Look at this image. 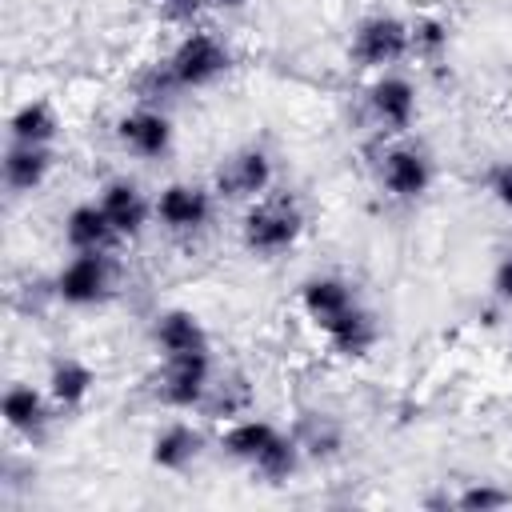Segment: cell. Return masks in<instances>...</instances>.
<instances>
[{"instance_id":"obj_1","label":"cell","mask_w":512,"mask_h":512,"mask_svg":"<svg viewBox=\"0 0 512 512\" xmlns=\"http://www.w3.org/2000/svg\"><path fill=\"white\" fill-rule=\"evenodd\" d=\"M304 232V212L292 196H260L240 216V244L252 256H280L288 252Z\"/></svg>"},{"instance_id":"obj_2","label":"cell","mask_w":512,"mask_h":512,"mask_svg":"<svg viewBox=\"0 0 512 512\" xmlns=\"http://www.w3.org/2000/svg\"><path fill=\"white\" fill-rule=\"evenodd\" d=\"M232 68V52H228V44L216 36V32H208V28H192V32H184L180 40H176V48L168 52V60H164V80L172 84V88H208V84H216L224 72Z\"/></svg>"},{"instance_id":"obj_3","label":"cell","mask_w":512,"mask_h":512,"mask_svg":"<svg viewBox=\"0 0 512 512\" xmlns=\"http://www.w3.org/2000/svg\"><path fill=\"white\" fill-rule=\"evenodd\" d=\"M348 52L368 72H392L404 56H412V24L392 12H372L352 28Z\"/></svg>"},{"instance_id":"obj_4","label":"cell","mask_w":512,"mask_h":512,"mask_svg":"<svg viewBox=\"0 0 512 512\" xmlns=\"http://www.w3.org/2000/svg\"><path fill=\"white\" fill-rule=\"evenodd\" d=\"M212 384H216L212 348L184 352V356H164L160 376H156V400L172 412H196V408H204Z\"/></svg>"},{"instance_id":"obj_5","label":"cell","mask_w":512,"mask_h":512,"mask_svg":"<svg viewBox=\"0 0 512 512\" xmlns=\"http://www.w3.org/2000/svg\"><path fill=\"white\" fill-rule=\"evenodd\" d=\"M52 288L68 308L104 304L108 292H112V260H108V252H72L60 264Z\"/></svg>"},{"instance_id":"obj_6","label":"cell","mask_w":512,"mask_h":512,"mask_svg":"<svg viewBox=\"0 0 512 512\" xmlns=\"http://www.w3.org/2000/svg\"><path fill=\"white\" fill-rule=\"evenodd\" d=\"M152 216L164 232L172 236H192L212 220V192L188 180H172L156 192L152 200Z\"/></svg>"},{"instance_id":"obj_7","label":"cell","mask_w":512,"mask_h":512,"mask_svg":"<svg viewBox=\"0 0 512 512\" xmlns=\"http://www.w3.org/2000/svg\"><path fill=\"white\" fill-rule=\"evenodd\" d=\"M364 108L380 132H408L416 120V84L404 72H380L364 92Z\"/></svg>"},{"instance_id":"obj_8","label":"cell","mask_w":512,"mask_h":512,"mask_svg":"<svg viewBox=\"0 0 512 512\" xmlns=\"http://www.w3.org/2000/svg\"><path fill=\"white\" fill-rule=\"evenodd\" d=\"M276 180V168H272V156L264 148H240L232 152L220 168H216V192L224 200H260Z\"/></svg>"},{"instance_id":"obj_9","label":"cell","mask_w":512,"mask_h":512,"mask_svg":"<svg viewBox=\"0 0 512 512\" xmlns=\"http://www.w3.org/2000/svg\"><path fill=\"white\" fill-rule=\"evenodd\" d=\"M380 184L392 200H420L432 188V160L416 144H392L380 156Z\"/></svg>"},{"instance_id":"obj_10","label":"cell","mask_w":512,"mask_h":512,"mask_svg":"<svg viewBox=\"0 0 512 512\" xmlns=\"http://www.w3.org/2000/svg\"><path fill=\"white\" fill-rule=\"evenodd\" d=\"M96 204L104 208V216H108V224H112V232H116L120 240H136V236L144 232V224L152 220V200H148V196L140 192V184L128 180V176L104 180L100 192H96Z\"/></svg>"},{"instance_id":"obj_11","label":"cell","mask_w":512,"mask_h":512,"mask_svg":"<svg viewBox=\"0 0 512 512\" xmlns=\"http://www.w3.org/2000/svg\"><path fill=\"white\" fill-rule=\"evenodd\" d=\"M116 140L124 152H132L140 160H160L172 152L176 128L160 108H132L116 120Z\"/></svg>"},{"instance_id":"obj_12","label":"cell","mask_w":512,"mask_h":512,"mask_svg":"<svg viewBox=\"0 0 512 512\" xmlns=\"http://www.w3.org/2000/svg\"><path fill=\"white\" fill-rule=\"evenodd\" d=\"M352 304H360L356 288L344 280V276H332V272H320V276H308L300 284V308L304 316L316 324V328H328L336 316H344Z\"/></svg>"},{"instance_id":"obj_13","label":"cell","mask_w":512,"mask_h":512,"mask_svg":"<svg viewBox=\"0 0 512 512\" xmlns=\"http://www.w3.org/2000/svg\"><path fill=\"white\" fill-rule=\"evenodd\" d=\"M52 408H56V404L48 400V392H40V388H32V384H24V380L8 384V388H4V404H0L4 428L16 432V436H24V440L44 436V428H48V420H52Z\"/></svg>"},{"instance_id":"obj_14","label":"cell","mask_w":512,"mask_h":512,"mask_svg":"<svg viewBox=\"0 0 512 512\" xmlns=\"http://www.w3.org/2000/svg\"><path fill=\"white\" fill-rule=\"evenodd\" d=\"M152 344H156L160 360L164 356H184V352L212 348L204 320L196 312H188V308H164V312H156V320H152Z\"/></svg>"},{"instance_id":"obj_15","label":"cell","mask_w":512,"mask_h":512,"mask_svg":"<svg viewBox=\"0 0 512 512\" xmlns=\"http://www.w3.org/2000/svg\"><path fill=\"white\" fill-rule=\"evenodd\" d=\"M96 388V368L80 356H56L48 364V380H44V392L48 400L56 404V412H76L88 404Z\"/></svg>"},{"instance_id":"obj_16","label":"cell","mask_w":512,"mask_h":512,"mask_svg":"<svg viewBox=\"0 0 512 512\" xmlns=\"http://www.w3.org/2000/svg\"><path fill=\"white\" fill-rule=\"evenodd\" d=\"M200 452H204V436L188 420H168L148 444V460L160 472H188L200 460Z\"/></svg>"},{"instance_id":"obj_17","label":"cell","mask_w":512,"mask_h":512,"mask_svg":"<svg viewBox=\"0 0 512 512\" xmlns=\"http://www.w3.org/2000/svg\"><path fill=\"white\" fill-rule=\"evenodd\" d=\"M52 164H56L52 148L8 140V152H4V184H8V192L28 196V192L44 188V180L52 176Z\"/></svg>"},{"instance_id":"obj_18","label":"cell","mask_w":512,"mask_h":512,"mask_svg":"<svg viewBox=\"0 0 512 512\" xmlns=\"http://www.w3.org/2000/svg\"><path fill=\"white\" fill-rule=\"evenodd\" d=\"M280 424H272V420H264V416H240V420H228V428L220 432V448L232 456V460H240V464H256L276 440H280Z\"/></svg>"},{"instance_id":"obj_19","label":"cell","mask_w":512,"mask_h":512,"mask_svg":"<svg viewBox=\"0 0 512 512\" xmlns=\"http://www.w3.org/2000/svg\"><path fill=\"white\" fill-rule=\"evenodd\" d=\"M120 236L112 232L104 208L96 200H84V204H72L68 216H64V244L72 252H108Z\"/></svg>"},{"instance_id":"obj_20","label":"cell","mask_w":512,"mask_h":512,"mask_svg":"<svg viewBox=\"0 0 512 512\" xmlns=\"http://www.w3.org/2000/svg\"><path fill=\"white\" fill-rule=\"evenodd\" d=\"M324 332V340L332 344V352H340V356H348V360H360V356H368L372 348H376V340H380V328H376V316L364 308V304H352L344 316H336L328 328H320Z\"/></svg>"},{"instance_id":"obj_21","label":"cell","mask_w":512,"mask_h":512,"mask_svg":"<svg viewBox=\"0 0 512 512\" xmlns=\"http://www.w3.org/2000/svg\"><path fill=\"white\" fill-rule=\"evenodd\" d=\"M56 136H60V116H56V108L48 100L32 96V100H24V104L12 108V116H8V140L52 148Z\"/></svg>"},{"instance_id":"obj_22","label":"cell","mask_w":512,"mask_h":512,"mask_svg":"<svg viewBox=\"0 0 512 512\" xmlns=\"http://www.w3.org/2000/svg\"><path fill=\"white\" fill-rule=\"evenodd\" d=\"M248 404H252L248 384L240 376H228V380H216L212 384V392H208V400H204L200 412H208L212 420H240V416H248Z\"/></svg>"},{"instance_id":"obj_23","label":"cell","mask_w":512,"mask_h":512,"mask_svg":"<svg viewBox=\"0 0 512 512\" xmlns=\"http://www.w3.org/2000/svg\"><path fill=\"white\" fill-rule=\"evenodd\" d=\"M300 460H304V452H300V444H296V436L292 432H280V440L252 464V472L256 476H264L268 484H284L288 476H296V468H300Z\"/></svg>"},{"instance_id":"obj_24","label":"cell","mask_w":512,"mask_h":512,"mask_svg":"<svg viewBox=\"0 0 512 512\" xmlns=\"http://www.w3.org/2000/svg\"><path fill=\"white\" fill-rule=\"evenodd\" d=\"M304 456H332L340 448V428L328 416H304V424L292 432Z\"/></svg>"},{"instance_id":"obj_25","label":"cell","mask_w":512,"mask_h":512,"mask_svg":"<svg viewBox=\"0 0 512 512\" xmlns=\"http://www.w3.org/2000/svg\"><path fill=\"white\" fill-rule=\"evenodd\" d=\"M452 504L464 508V512H492V508L512 504V492L500 488V484H492V480H472V484H464V488L452 496Z\"/></svg>"},{"instance_id":"obj_26","label":"cell","mask_w":512,"mask_h":512,"mask_svg":"<svg viewBox=\"0 0 512 512\" xmlns=\"http://www.w3.org/2000/svg\"><path fill=\"white\" fill-rule=\"evenodd\" d=\"M448 48V24L440 16H420L412 24V52L416 56H440Z\"/></svg>"},{"instance_id":"obj_27","label":"cell","mask_w":512,"mask_h":512,"mask_svg":"<svg viewBox=\"0 0 512 512\" xmlns=\"http://www.w3.org/2000/svg\"><path fill=\"white\" fill-rule=\"evenodd\" d=\"M488 196L504 208V212H512V160H500V164H492L488 168Z\"/></svg>"},{"instance_id":"obj_28","label":"cell","mask_w":512,"mask_h":512,"mask_svg":"<svg viewBox=\"0 0 512 512\" xmlns=\"http://www.w3.org/2000/svg\"><path fill=\"white\" fill-rule=\"evenodd\" d=\"M204 4L208 0H152V8L160 12V20H168V24H192Z\"/></svg>"},{"instance_id":"obj_29","label":"cell","mask_w":512,"mask_h":512,"mask_svg":"<svg viewBox=\"0 0 512 512\" xmlns=\"http://www.w3.org/2000/svg\"><path fill=\"white\" fill-rule=\"evenodd\" d=\"M492 296L500 304H512V248H504L496 268H492Z\"/></svg>"},{"instance_id":"obj_30","label":"cell","mask_w":512,"mask_h":512,"mask_svg":"<svg viewBox=\"0 0 512 512\" xmlns=\"http://www.w3.org/2000/svg\"><path fill=\"white\" fill-rule=\"evenodd\" d=\"M208 4H212V8H244L248 0H208Z\"/></svg>"}]
</instances>
